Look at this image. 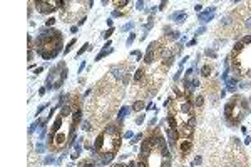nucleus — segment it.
Segmentation results:
<instances>
[{
	"label": "nucleus",
	"instance_id": "obj_1",
	"mask_svg": "<svg viewBox=\"0 0 251 167\" xmlns=\"http://www.w3.org/2000/svg\"><path fill=\"white\" fill-rule=\"evenodd\" d=\"M62 47V32L50 28V30H42L40 35L35 39V45L32 49L37 50V53L42 59L50 60L60 52Z\"/></svg>",
	"mask_w": 251,
	"mask_h": 167
},
{
	"label": "nucleus",
	"instance_id": "obj_2",
	"mask_svg": "<svg viewBox=\"0 0 251 167\" xmlns=\"http://www.w3.org/2000/svg\"><path fill=\"white\" fill-rule=\"evenodd\" d=\"M119 147H121V122L106 125L104 130L94 140V150L99 155L107 152H115Z\"/></svg>",
	"mask_w": 251,
	"mask_h": 167
},
{
	"label": "nucleus",
	"instance_id": "obj_3",
	"mask_svg": "<svg viewBox=\"0 0 251 167\" xmlns=\"http://www.w3.org/2000/svg\"><path fill=\"white\" fill-rule=\"evenodd\" d=\"M248 114V100L241 95H234L233 99L224 105V119L229 125H236L246 117Z\"/></svg>",
	"mask_w": 251,
	"mask_h": 167
},
{
	"label": "nucleus",
	"instance_id": "obj_4",
	"mask_svg": "<svg viewBox=\"0 0 251 167\" xmlns=\"http://www.w3.org/2000/svg\"><path fill=\"white\" fill-rule=\"evenodd\" d=\"M89 7H92V2H64L60 8V17L64 22H74L77 20V17L84 19Z\"/></svg>",
	"mask_w": 251,
	"mask_h": 167
},
{
	"label": "nucleus",
	"instance_id": "obj_5",
	"mask_svg": "<svg viewBox=\"0 0 251 167\" xmlns=\"http://www.w3.org/2000/svg\"><path fill=\"white\" fill-rule=\"evenodd\" d=\"M62 3L64 2H60V0H45V2H34L35 8H37V12L40 13H50L54 12V10H57L59 7H62Z\"/></svg>",
	"mask_w": 251,
	"mask_h": 167
},
{
	"label": "nucleus",
	"instance_id": "obj_6",
	"mask_svg": "<svg viewBox=\"0 0 251 167\" xmlns=\"http://www.w3.org/2000/svg\"><path fill=\"white\" fill-rule=\"evenodd\" d=\"M177 147H179L181 157H183V160H184L186 157H188V154L191 152V149H193V140H191V139H179Z\"/></svg>",
	"mask_w": 251,
	"mask_h": 167
},
{
	"label": "nucleus",
	"instance_id": "obj_7",
	"mask_svg": "<svg viewBox=\"0 0 251 167\" xmlns=\"http://www.w3.org/2000/svg\"><path fill=\"white\" fill-rule=\"evenodd\" d=\"M184 19H186V12H174L172 15H171V20H174V22H177V24L184 22Z\"/></svg>",
	"mask_w": 251,
	"mask_h": 167
},
{
	"label": "nucleus",
	"instance_id": "obj_8",
	"mask_svg": "<svg viewBox=\"0 0 251 167\" xmlns=\"http://www.w3.org/2000/svg\"><path fill=\"white\" fill-rule=\"evenodd\" d=\"M204 105V97L203 95H196V99H194V107H196L197 110H201Z\"/></svg>",
	"mask_w": 251,
	"mask_h": 167
},
{
	"label": "nucleus",
	"instance_id": "obj_9",
	"mask_svg": "<svg viewBox=\"0 0 251 167\" xmlns=\"http://www.w3.org/2000/svg\"><path fill=\"white\" fill-rule=\"evenodd\" d=\"M112 159H114V152H107V154H102V155H101L102 164H109Z\"/></svg>",
	"mask_w": 251,
	"mask_h": 167
},
{
	"label": "nucleus",
	"instance_id": "obj_10",
	"mask_svg": "<svg viewBox=\"0 0 251 167\" xmlns=\"http://www.w3.org/2000/svg\"><path fill=\"white\" fill-rule=\"evenodd\" d=\"M211 70H213V67H211V64H206V65L203 67V70H201V73H203L204 77H209Z\"/></svg>",
	"mask_w": 251,
	"mask_h": 167
},
{
	"label": "nucleus",
	"instance_id": "obj_11",
	"mask_svg": "<svg viewBox=\"0 0 251 167\" xmlns=\"http://www.w3.org/2000/svg\"><path fill=\"white\" fill-rule=\"evenodd\" d=\"M143 107H144V100H137V102H134V105H132V109H134V110L137 112V110H141Z\"/></svg>",
	"mask_w": 251,
	"mask_h": 167
},
{
	"label": "nucleus",
	"instance_id": "obj_12",
	"mask_svg": "<svg viewBox=\"0 0 251 167\" xmlns=\"http://www.w3.org/2000/svg\"><path fill=\"white\" fill-rule=\"evenodd\" d=\"M114 5L117 7V8H122V7L129 5V2H126V0H119V2H117V0H115V2H114Z\"/></svg>",
	"mask_w": 251,
	"mask_h": 167
},
{
	"label": "nucleus",
	"instance_id": "obj_13",
	"mask_svg": "<svg viewBox=\"0 0 251 167\" xmlns=\"http://www.w3.org/2000/svg\"><path fill=\"white\" fill-rule=\"evenodd\" d=\"M75 42H77V40H75V39H72V40H70V42H69V45L65 47V50H64V53H67V52H70V50H72V47L75 45Z\"/></svg>",
	"mask_w": 251,
	"mask_h": 167
},
{
	"label": "nucleus",
	"instance_id": "obj_14",
	"mask_svg": "<svg viewBox=\"0 0 251 167\" xmlns=\"http://www.w3.org/2000/svg\"><path fill=\"white\" fill-rule=\"evenodd\" d=\"M54 24H55V19H54V17H50V19L45 20V25H47V27H52Z\"/></svg>",
	"mask_w": 251,
	"mask_h": 167
},
{
	"label": "nucleus",
	"instance_id": "obj_15",
	"mask_svg": "<svg viewBox=\"0 0 251 167\" xmlns=\"http://www.w3.org/2000/svg\"><path fill=\"white\" fill-rule=\"evenodd\" d=\"M112 32H114V28H109L107 32H104V35H102V37H104V39H109V37L112 35Z\"/></svg>",
	"mask_w": 251,
	"mask_h": 167
},
{
	"label": "nucleus",
	"instance_id": "obj_16",
	"mask_svg": "<svg viewBox=\"0 0 251 167\" xmlns=\"http://www.w3.org/2000/svg\"><path fill=\"white\" fill-rule=\"evenodd\" d=\"M87 49H89V44H84V47H82L81 50H79V52H77V55H82V53L86 52V50H87Z\"/></svg>",
	"mask_w": 251,
	"mask_h": 167
},
{
	"label": "nucleus",
	"instance_id": "obj_17",
	"mask_svg": "<svg viewBox=\"0 0 251 167\" xmlns=\"http://www.w3.org/2000/svg\"><path fill=\"white\" fill-rule=\"evenodd\" d=\"M206 55H209V57H216V52H214V50H206Z\"/></svg>",
	"mask_w": 251,
	"mask_h": 167
},
{
	"label": "nucleus",
	"instance_id": "obj_18",
	"mask_svg": "<svg viewBox=\"0 0 251 167\" xmlns=\"http://www.w3.org/2000/svg\"><path fill=\"white\" fill-rule=\"evenodd\" d=\"M143 120H144V117H143V115H139V117H137V119H136V122H137V124H141Z\"/></svg>",
	"mask_w": 251,
	"mask_h": 167
},
{
	"label": "nucleus",
	"instance_id": "obj_19",
	"mask_svg": "<svg viewBox=\"0 0 251 167\" xmlns=\"http://www.w3.org/2000/svg\"><path fill=\"white\" fill-rule=\"evenodd\" d=\"M194 8H196V12H199V10H201V8H203V5H201V3H197V5L194 7Z\"/></svg>",
	"mask_w": 251,
	"mask_h": 167
},
{
	"label": "nucleus",
	"instance_id": "obj_20",
	"mask_svg": "<svg viewBox=\"0 0 251 167\" xmlns=\"http://www.w3.org/2000/svg\"><path fill=\"white\" fill-rule=\"evenodd\" d=\"M134 39H136V37H134V35H131L129 39H127V44H129V45H131V42H132V40H134Z\"/></svg>",
	"mask_w": 251,
	"mask_h": 167
},
{
	"label": "nucleus",
	"instance_id": "obj_21",
	"mask_svg": "<svg viewBox=\"0 0 251 167\" xmlns=\"http://www.w3.org/2000/svg\"><path fill=\"white\" fill-rule=\"evenodd\" d=\"M112 167H127V166H124V164H115V166H112Z\"/></svg>",
	"mask_w": 251,
	"mask_h": 167
}]
</instances>
